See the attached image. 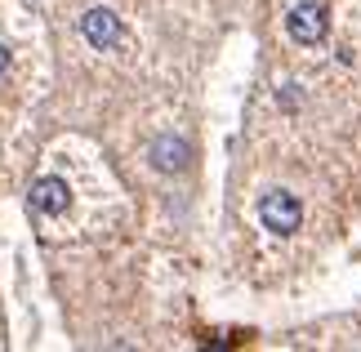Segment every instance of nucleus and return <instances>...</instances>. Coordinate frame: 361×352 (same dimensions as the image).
<instances>
[{"mask_svg":"<svg viewBox=\"0 0 361 352\" xmlns=\"http://www.w3.org/2000/svg\"><path fill=\"white\" fill-rule=\"evenodd\" d=\"M259 219H263L268 232L290 236V232H299V223H303V205H299V196H290V192H268L259 201Z\"/></svg>","mask_w":361,"mask_h":352,"instance_id":"obj_1","label":"nucleus"},{"mask_svg":"<svg viewBox=\"0 0 361 352\" xmlns=\"http://www.w3.org/2000/svg\"><path fill=\"white\" fill-rule=\"evenodd\" d=\"M286 27H290V36H295L299 45H322L326 32H330V23H326V5H312V0H303V5L290 9Z\"/></svg>","mask_w":361,"mask_h":352,"instance_id":"obj_2","label":"nucleus"},{"mask_svg":"<svg viewBox=\"0 0 361 352\" xmlns=\"http://www.w3.org/2000/svg\"><path fill=\"white\" fill-rule=\"evenodd\" d=\"M27 201H32L36 214H49V219H59L67 205H72V188L59 178V174H45V178H36L32 183V192H27Z\"/></svg>","mask_w":361,"mask_h":352,"instance_id":"obj_3","label":"nucleus"},{"mask_svg":"<svg viewBox=\"0 0 361 352\" xmlns=\"http://www.w3.org/2000/svg\"><path fill=\"white\" fill-rule=\"evenodd\" d=\"M80 32H85V40H90L94 49H116L121 36H125L121 32V18H116L112 9H90L85 18H80Z\"/></svg>","mask_w":361,"mask_h":352,"instance_id":"obj_4","label":"nucleus"},{"mask_svg":"<svg viewBox=\"0 0 361 352\" xmlns=\"http://www.w3.org/2000/svg\"><path fill=\"white\" fill-rule=\"evenodd\" d=\"M188 161H192V147L183 143V138H174V134H161L157 143H152V165H157L161 174H178Z\"/></svg>","mask_w":361,"mask_h":352,"instance_id":"obj_5","label":"nucleus"},{"mask_svg":"<svg viewBox=\"0 0 361 352\" xmlns=\"http://www.w3.org/2000/svg\"><path fill=\"white\" fill-rule=\"evenodd\" d=\"M5 72H9V49L0 45V76H5Z\"/></svg>","mask_w":361,"mask_h":352,"instance_id":"obj_6","label":"nucleus"}]
</instances>
